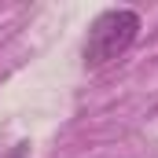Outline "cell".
Segmentation results:
<instances>
[{
    "label": "cell",
    "instance_id": "obj_1",
    "mask_svg": "<svg viewBox=\"0 0 158 158\" xmlns=\"http://www.w3.org/2000/svg\"><path fill=\"white\" fill-rule=\"evenodd\" d=\"M136 37H140V15L132 7H110L96 15V22L88 26V40H85V66L99 70V66L118 63L136 44Z\"/></svg>",
    "mask_w": 158,
    "mask_h": 158
}]
</instances>
